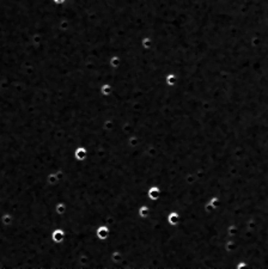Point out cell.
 I'll list each match as a JSON object with an SVG mask.
<instances>
[{
    "label": "cell",
    "instance_id": "7",
    "mask_svg": "<svg viewBox=\"0 0 268 269\" xmlns=\"http://www.w3.org/2000/svg\"><path fill=\"white\" fill-rule=\"evenodd\" d=\"M150 196H151V199L156 200L157 197L159 196V190H158L157 188H152V189L150 190Z\"/></svg>",
    "mask_w": 268,
    "mask_h": 269
},
{
    "label": "cell",
    "instance_id": "8",
    "mask_svg": "<svg viewBox=\"0 0 268 269\" xmlns=\"http://www.w3.org/2000/svg\"><path fill=\"white\" fill-rule=\"evenodd\" d=\"M147 213H149V209H147L146 207H141V208H140V214L142 215V217L147 215Z\"/></svg>",
    "mask_w": 268,
    "mask_h": 269
},
{
    "label": "cell",
    "instance_id": "1",
    "mask_svg": "<svg viewBox=\"0 0 268 269\" xmlns=\"http://www.w3.org/2000/svg\"><path fill=\"white\" fill-rule=\"evenodd\" d=\"M0 221H1V224L5 227H7L13 223V218H12V215L9 212H5V213L1 214V217H0Z\"/></svg>",
    "mask_w": 268,
    "mask_h": 269
},
{
    "label": "cell",
    "instance_id": "9",
    "mask_svg": "<svg viewBox=\"0 0 268 269\" xmlns=\"http://www.w3.org/2000/svg\"><path fill=\"white\" fill-rule=\"evenodd\" d=\"M55 1H56V3H62L64 0H55Z\"/></svg>",
    "mask_w": 268,
    "mask_h": 269
},
{
    "label": "cell",
    "instance_id": "3",
    "mask_svg": "<svg viewBox=\"0 0 268 269\" xmlns=\"http://www.w3.org/2000/svg\"><path fill=\"white\" fill-rule=\"evenodd\" d=\"M76 158H77L78 160H83L84 158H86V150L83 148V147L78 148V150L76 151Z\"/></svg>",
    "mask_w": 268,
    "mask_h": 269
},
{
    "label": "cell",
    "instance_id": "5",
    "mask_svg": "<svg viewBox=\"0 0 268 269\" xmlns=\"http://www.w3.org/2000/svg\"><path fill=\"white\" fill-rule=\"evenodd\" d=\"M48 182L50 184H54L56 182H59V177H58V173H50L48 176Z\"/></svg>",
    "mask_w": 268,
    "mask_h": 269
},
{
    "label": "cell",
    "instance_id": "4",
    "mask_svg": "<svg viewBox=\"0 0 268 269\" xmlns=\"http://www.w3.org/2000/svg\"><path fill=\"white\" fill-rule=\"evenodd\" d=\"M97 236H98V238H101V239H104L106 236H108V228L106 227H99L98 230H97Z\"/></svg>",
    "mask_w": 268,
    "mask_h": 269
},
{
    "label": "cell",
    "instance_id": "2",
    "mask_svg": "<svg viewBox=\"0 0 268 269\" xmlns=\"http://www.w3.org/2000/svg\"><path fill=\"white\" fill-rule=\"evenodd\" d=\"M51 239L55 243H61L65 239V232L62 230H55L51 235Z\"/></svg>",
    "mask_w": 268,
    "mask_h": 269
},
{
    "label": "cell",
    "instance_id": "6",
    "mask_svg": "<svg viewBox=\"0 0 268 269\" xmlns=\"http://www.w3.org/2000/svg\"><path fill=\"white\" fill-rule=\"evenodd\" d=\"M56 212H58L59 214H64V213L66 212V205L62 203V202L58 203V206H56Z\"/></svg>",
    "mask_w": 268,
    "mask_h": 269
}]
</instances>
